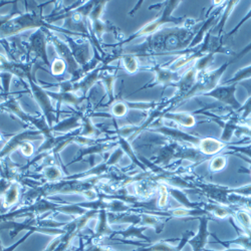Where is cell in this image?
Returning a JSON list of instances; mask_svg holds the SVG:
<instances>
[{
	"label": "cell",
	"instance_id": "obj_22",
	"mask_svg": "<svg viewBox=\"0 0 251 251\" xmlns=\"http://www.w3.org/2000/svg\"><path fill=\"white\" fill-rule=\"evenodd\" d=\"M52 41H53L54 46L56 47L58 52L61 54L62 58L65 59V62L67 61V64L69 65V67H70V72H71L73 75H75V72L78 70V67H77V65L75 64V57H74V55H73V53H72V50H70L69 49H67L64 45H62V43H60V41H59L58 39H56V38H54V37L52 38Z\"/></svg>",
	"mask_w": 251,
	"mask_h": 251
},
{
	"label": "cell",
	"instance_id": "obj_33",
	"mask_svg": "<svg viewBox=\"0 0 251 251\" xmlns=\"http://www.w3.org/2000/svg\"><path fill=\"white\" fill-rule=\"evenodd\" d=\"M235 113L238 115L241 124L249 119V116L251 115V96L248 97L247 100L241 104V107L235 111Z\"/></svg>",
	"mask_w": 251,
	"mask_h": 251
},
{
	"label": "cell",
	"instance_id": "obj_26",
	"mask_svg": "<svg viewBox=\"0 0 251 251\" xmlns=\"http://www.w3.org/2000/svg\"><path fill=\"white\" fill-rule=\"evenodd\" d=\"M125 69L130 74H135L139 69L137 56L133 53H122L120 54Z\"/></svg>",
	"mask_w": 251,
	"mask_h": 251
},
{
	"label": "cell",
	"instance_id": "obj_7",
	"mask_svg": "<svg viewBox=\"0 0 251 251\" xmlns=\"http://www.w3.org/2000/svg\"><path fill=\"white\" fill-rule=\"evenodd\" d=\"M148 71L153 72L155 75V77L152 81L148 83V85H146L142 89H140V91L144 89H151L157 86H162L163 92H164L166 88L173 87L175 85V83L180 79L181 73H182V72H172L165 66H159V65H154L148 68Z\"/></svg>",
	"mask_w": 251,
	"mask_h": 251
},
{
	"label": "cell",
	"instance_id": "obj_14",
	"mask_svg": "<svg viewBox=\"0 0 251 251\" xmlns=\"http://www.w3.org/2000/svg\"><path fill=\"white\" fill-rule=\"evenodd\" d=\"M169 120L184 128H193L196 125L195 117L192 113L186 112H168L162 116L161 120Z\"/></svg>",
	"mask_w": 251,
	"mask_h": 251
},
{
	"label": "cell",
	"instance_id": "obj_15",
	"mask_svg": "<svg viewBox=\"0 0 251 251\" xmlns=\"http://www.w3.org/2000/svg\"><path fill=\"white\" fill-rule=\"evenodd\" d=\"M203 209L213 217H217L219 219L232 217L235 211L233 206H224V205L216 204L213 202L204 203Z\"/></svg>",
	"mask_w": 251,
	"mask_h": 251
},
{
	"label": "cell",
	"instance_id": "obj_21",
	"mask_svg": "<svg viewBox=\"0 0 251 251\" xmlns=\"http://www.w3.org/2000/svg\"><path fill=\"white\" fill-rule=\"evenodd\" d=\"M141 214V223L140 226H146V227H152L156 231V233L160 234L165 227V223L167 220H163L165 218L150 214V213H146V212H140Z\"/></svg>",
	"mask_w": 251,
	"mask_h": 251
},
{
	"label": "cell",
	"instance_id": "obj_31",
	"mask_svg": "<svg viewBox=\"0 0 251 251\" xmlns=\"http://www.w3.org/2000/svg\"><path fill=\"white\" fill-rule=\"evenodd\" d=\"M159 198H158V208L165 209L168 205V199L170 197L169 191H168V186L165 185L164 183L159 184V190H158Z\"/></svg>",
	"mask_w": 251,
	"mask_h": 251
},
{
	"label": "cell",
	"instance_id": "obj_12",
	"mask_svg": "<svg viewBox=\"0 0 251 251\" xmlns=\"http://www.w3.org/2000/svg\"><path fill=\"white\" fill-rule=\"evenodd\" d=\"M147 229H148V227H146V226L130 225L127 229L121 230V231H115V234L112 237H117L119 239L127 240V241H131V239H139L142 242L151 244L152 243L151 239L146 235H144V231Z\"/></svg>",
	"mask_w": 251,
	"mask_h": 251
},
{
	"label": "cell",
	"instance_id": "obj_23",
	"mask_svg": "<svg viewBox=\"0 0 251 251\" xmlns=\"http://www.w3.org/2000/svg\"><path fill=\"white\" fill-rule=\"evenodd\" d=\"M4 200L2 203V206L4 209H8L11 206L15 205L18 202L19 199V186L16 183H12L8 190L5 192Z\"/></svg>",
	"mask_w": 251,
	"mask_h": 251
},
{
	"label": "cell",
	"instance_id": "obj_25",
	"mask_svg": "<svg viewBox=\"0 0 251 251\" xmlns=\"http://www.w3.org/2000/svg\"><path fill=\"white\" fill-rule=\"evenodd\" d=\"M43 174H44V177L51 183L64 180V176H62L61 170L59 169V167L56 166V165L47 166L43 171Z\"/></svg>",
	"mask_w": 251,
	"mask_h": 251
},
{
	"label": "cell",
	"instance_id": "obj_10",
	"mask_svg": "<svg viewBox=\"0 0 251 251\" xmlns=\"http://www.w3.org/2000/svg\"><path fill=\"white\" fill-rule=\"evenodd\" d=\"M26 76L28 77V80H29V85H30V88H31V92H32L35 100H37V102L40 104L41 109H43V111H44V113L46 115V118L48 119L49 127L51 128L53 123H54V120H55V110L52 108L51 103L50 101V98H49L48 92L44 91L43 89H41L40 87H38L36 85V82L34 81L33 77L30 76V73H28L26 75Z\"/></svg>",
	"mask_w": 251,
	"mask_h": 251
},
{
	"label": "cell",
	"instance_id": "obj_29",
	"mask_svg": "<svg viewBox=\"0 0 251 251\" xmlns=\"http://www.w3.org/2000/svg\"><path fill=\"white\" fill-rule=\"evenodd\" d=\"M250 77H251V65L238 70L232 77H230L228 80H226L225 85H230V83H238V82H240L244 79H248Z\"/></svg>",
	"mask_w": 251,
	"mask_h": 251
},
{
	"label": "cell",
	"instance_id": "obj_24",
	"mask_svg": "<svg viewBox=\"0 0 251 251\" xmlns=\"http://www.w3.org/2000/svg\"><path fill=\"white\" fill-rule=\"evenodd\" d=\"M48 95L50 96L52 99H54L55 100H58L59 103L60 102H67V103H71L74 104V106H77L80 102L79 98H77L76 96L74 95V93L71 92H59V93H51V92H48Z\"/></svg>",
	"mask_w": 251,
	"mask_h": 251
},
{
	"label": "cell",
	"instance_id": "obj_5",
	"mask_svg": "<svg viewBox=\"0 0 251 251\" xmlns=\"http://www.w3.org/2000/svg\"><path fill=\"white\" fill-rule=\"evenodd\" d=\"M183 144L167 139L166 143L160 146V149L156 156L151 159V163L165 171L171 170V164L180 160V154L183 148Z\"/></svg>",
	"mask_w": 251,
	"mask_h": 251
},
{
	"label": "cell",
	"instance_id": "obj_30",
	"mask_svg": "<svg viewBox=\"0 0 251 251\" xmlns=\"http://www.w3.org/2000/svg\"><path fill=\"white\" fill-rule=\"evenodd\" d=\"M78 117L75 116L74 118H71V119H68L66 120L65 122L62 123H59L57 124L55 127H53L51 129V131H58V132H67V131H70L75 127H78L79 124L77 123L78 122Z\"/></svg>",
	"mask_w": 251,
	"mask_h": 251
},
{
	"label": "cell",
	"instance_id": "obj_39",
	"mask_svg": "<svg viewBox=\"0 0 251 251\" xmlns=\"http://www.w3.org/2000/svg\"><path fill=\"white\" fill-rule=\"evenodd\" d=\"M59 244H60V236H57V237H55V238L50 243V245H49L44 251H56V249H57V247L59 246Z\"/></svg>",
	"mask_w": 251,
	"mask_h": 251
},
{
	"label": "cell",
	"instance_id": "obj_36",
	"mask_svg": "<svg viewBox=\"0 0 251 251\" xmlns=\"http://www.w3.org/2000/svg\"><path fill=\"white\" fill-rule=\"evenodd\" d=\"M251 18V8L248 10V12L246 13V15L240 20V22L237 24V25L231 30V31H230V32H228L225 36L228 38V37H231V36H233L241 27H242V25H244V24H246L247 22H248V20Z\"/></svg>",
	"mask_w": 251,
	"mask_h": 251
},
{
	"label": "cell",
	"instance_id": "obj_2",
	"mask_svg": "<svg viewBox=\"0 0 251 251\" xmlns=\"http://www.w3.org/2000/svg\"><path fill=\"white\" fill-rule=\"evenodd\" d=\"M193 115H202L208 117L211 121L218 124L222 128V134L219 140L225 144H228L232 140L234 136L239 135H248L250 137V131L244 125V127L241 125L238 115L232 111L229 115H216L210 112L208 108H201L194 113Z\"/></svg>",
	"mask_w": 251,
	"mask_h": 251
},
{
	"label": "cell",
	"instance_id": "obj_3",
	"mask_svg": "<svg viewBox=\"0 0 251 251\" xmlns=\"http://www.w3.org/2000/svg\"><path fill=\"white\" fill-rule=\"evenodd\" d=\"M181 1H178V0H172V1H165L162 3L163 8L161 9V12L157 18H155L152 22L146 25L144 27H142L140 30L135 32L133 35H131L128 39H126L123 44H128L130 41L142 37V36H150L157 31L161 29V27L166 25V24H173L174 25H181L183 24L186 18L185 17H174L172 13L174 10L179 6Z\"/></svg>",
	"mask_w": 251,
	"mask_h": 251
},
{
	"label": "cell",
	"instance_id": "obj_19",
	"mask_svg": "<svg viewBox=\"0 0 251 251\" xmlns=\"http://www.w3.org/2000/svg\"><path fill=\"white\" fill-rule=\"evenodd\" d=\"M30 43H31V50L35 51L36 54L45 60L46 64L49 66V59L46 51V39L45 34L41 31H37L30 37Z\"/></svg>",
	"mask_w": 251,
	"mask_h": 251
},
{
	"label": "cell",
	"instance_id": "obj_6",
	"mask_svg": "<svg viewBox=\"0 0 251 251\" xmlns=\"http://www.w3.org/2000/svg\"><path fill=\"white\" fill-rule=\"evenodd\" d=\"M237 86L238 83H230V85H225V83H223V85H219L211 92L206 93L200 97L214 99L219 102L223 103L224 106H228L229 108H231L235 112L241 107V103L237 100L235 97Z\"/></svg>",
	"mask_w": 251,
	"mask_h": 251
},
{
	"label": "cell",
	"instance_id": "obj_11",
	"mask_svg": "<svg viewBox=\"0 0 251 251\" xmlns=\"http://www.w3.org/2000/svg\"><path fill=\"white\" fill-rule=\"evenodd\" d=\"M98 224L96 226L95 232L88 238L86 242H83L81 239L83 245L87 244H95V243H100L102 238H110L115 234V230L112 229L111 224L109 223L108 219V211L104 210V209H101V210L99 211L98 215Z\"/></svg>",
	"mask_w": 251,
	"mask_h": 251
},
{
	"label": "cell",
	"instance_id": "obj_27",
	"mask_svg": "<svg viewBox=\"0 0 251 251\" xmlns=\"http://www.w3.org/2000/svg\"><path fill=\"white\" fill-rule=\"evenodd\" d=\"M117 78L116 75H110V74H100V79L103 82L104 87H106V90L108 92L109 96V103H113L115 101V97H114V83Z\"/></svg>",
	"mask_w": 251,
	"mask_h": 251
},
{
	"label": "cell",
	"instance_id": "obj_43",
	"mask_svg": "<svg viewBox=\"0 0 251 251\" xmlns=\"http://www.w3.org/2000/svg\"><path fill=\"white\" fill-rule=\"evenodd\" d=\"M249 174L251 175V167H250V172H249Z\"/></svg>",
	"mask_w": 251,
	"mask_h": 251
},
{
	"label": "cell",
	"instance_id": "obj_8",
	"mask_svg": "<svg viewBox=\"0 0 251 251\" xmlns=\"http://www.w3.org/2000/svg\"><path fill=\"white\" fill-rule=\"evenodd\" d=\"M151 130L153 132L161 134L162 136L166 137L167 139L178 142L183 145L192 146V147H195V148H198L200 141L202 139V138H199L192 134L184 132L180 129L168 127V126H158V127L151 128Z\"/></svg>",
	"mask_w": 251,
	"mask_h": 251
},
{
	"label": "cell",
	"instance_id": "obj_34",
	"mask_svg": "<svg viewBox=\"0 0 251 251\" xmlns=\"http://www.w3.org/2000/svg\"><path fill=\"white\" fill-rule=\"evenodd\" d=\"M81 241V240H80ZM80 249L79 251H116L114 249H112L111 247L107 246V245H103L100 243H95V244H87V245H83L82 241L80 244Z\"/></svg>",
	"mask_w": 251,
	"mask_h": 251
},
{
	"label": "cell",
	"instance_id": "obj_20",
	"mask_svg": "<svg viewBox=\"0 0 251 251\" xmlns=\"http://www.w3.org/2000/svg\"><path fill=\"white\" fill-rule=\"evenodd\" d=\"M239 3V1H226L225 7L221 13V16L219 18V22L217 24V25L214 27V29L211 30V34L215 35V36H221L225 27V25L227 23V19L230 16V14L232 13L233 9L237 6V4Z\"/></svg>",
	"mask_w": 251,
	"mask_h": 251
},
{
	"label": "cell",
	"instance_id": "obj_9",
	"mask_svg": "<svg viewBox=\"0 0 251 251\" xmlns=\"http://www.w3.org/2000/svg\"><path fill=\"white\" fill-rule=\"evenodd\" d=\"M195 219L199 221L198 231L189 239L188 244L191 245L193 251H204L206 249L208 239L211 236V232L209 231V223L215 219L212 215H203L196 217Z\"/></svg>",
	"mask_w": 251,
	"mask_h": 251
},
{
	"label": "cell",
	"instance_id": "obj_4",
	"mask_svg": "<svg viewBox=\"0 0 251 251\" xmlns=\"http://www.w3.org/2000/svg\"><path fill=\"white\" fill-rule=\"evenodd\" d=\"M230 65H231V62H230V60H228V61L224 62L221 67H219L216 70H213V71L209 70L207 72L199 74L195 86L192 88V90L189 92V94L186 96L184 102L192 98L200 97L206 93L211 92L216 87H218L220 85L219 81H220L223 74L227 71V69Z\"/></svg>",
	"mask_w": 251,
	"mask_h": 251
},
{
	"label": "cell",
	"instance_id": "obj_32",
	"mask_svg": "<svg viewBox=\"0 0 251 251\" xmlns=\"http://www.w3.org/2000/svg\"><path fill=\"white\" fill-rule=\"evenodd\" d=\"M129 110V107H128V102L125 101V100H115L112 104V108H111V111H112V114L116 117H124L126 114H127Z\"/></svg>",
	"mask_w": 251,
	"mask_h": 251
},
{
	"label": "cell",
	"instance_id": "obj_18",
	"mask_svg": "<svg viewBox=\"0 0 251 251\" xmlns=\"http://www.w3.org/2000/svg\"><path fill=\"white\" fill-rule=\"evenodd\" d=\"M168 191H169V195L171 197H173L177 202H179L181 204L182 207L186 208V209H203L204 207V203H194L191 202L189 200V198L187 197V195L184 193L183 190L177 189V188H173V187H169L168 186ZM204 210V209H203Z\"/></svg>",
	"mask_w": 251,
	"mask_h": 251
},
{
	"label": "cell",
	"instance_id": "obj_1",
	"mask_svg": "<svg viewBox=\"0 0 251 251\" xmlns=\"http://www.w3.org/2000/svg\"><path fill=\"white\" fill-rule=\"evenodd\" d=\"M203 19L186 18L181 25L163 27L156 33L148 36L144 44L136 48L130 53L136 56L165 55L171 53L180 54L189 49L201 27Z\"/></svg>",
	"mask_w": 251,
	"mask_h": 251
},
{
	"label": "cell",
	"instance_id": "obj_42",
	"mask_svg": "<svg viewBox=\"0 0 251 251\" xmlns=\"http://www.w3.org/2000/svg\"><path fill=\"white\" fill-rule=\"evenodd\" d=\"M0 141H2V137H1V135H0Z\"/></svg>",
	"mask_w": 251,
	"mask_h": 251
},
{
	"label": "cell",
	"instance_id": "obj_38",
	"mask_svg": "<svg viewBox=\"0 0 251 251\" xmlns=\"http://www.w3.org/2000/svg\"><path fill=\"white\" fill-rule=\"evenodd\" d=\"M249 51H251V43H250L248 46H246L242 50H240L238 53H236L233 58L230 59V62H231V64H233V62L238 61L240 58H242V56H244L245 54H247Z\"/></svg>",
	"mask_w": 251,
	"mask_h": 251
},
{
	"label": "cell",
	"instance_id": "obj_13",
	"mask_svg": "<svg viewBox=\"0 0 251 251\" xmlns=\"http://www.w3.org/2000/svg\"><path fill=\"white\" fill-rule=\"evenodd\" d=\"M227 145L228 144H225L215 138L207 137L201 139L198 149L204 156L211 158L218 155L222 150H224L227 147Z\"/></svg>",
	"mask_w": 251,
	"mask_h": 251
},
{
	"label": "cell",
	"instance_id": "obj_16",
	"mask_svg": "<svg viewBox=\"0 0 251 251\" xmlns=\"http://www.w3.org/2000/svg\"><path fill=\"white\" fill-rule=\"evenodd\" d=\"M179 238L173 239H163L157 241L156 243H151L139 247L133 251H174L179 243Z\"/></svg>",
	"mask_w": 251,
	"mask_h": 251
},
{
	"label": "cell",
	"instance_id": "obj_37",
	"mask_svg": "<svg viewBox=\"0 0 251 251\" xmlns=\"http://www.w3.org/2000/svg\"><path fill=\"white\" fill-rule=\"evenodd\" d=\"M65 69H66V62H65L64 59H56V60H54L53 65L51 67L52 74L56 75H61L62 73H64Z\"/></svg>",
	"mask_w": 251,
	"mask_h": 251
},
{
	"label": "cell",
	"instance_id": "obj_41",
	"mask_svg": "<svg viewBox=\"0 0 251 251\" xmlns=\"http://www.w3.org/2000/svg\"><path fill=\"white\" fill-rule=\"evenodd\" d=\"M242 124H243V125H245L246 127L249 129V131H250V137H251V119L246 120V121H245V122H243Z\"/></svg>",
	"mask_w": 251,
	"mask_h": 251
},
{
	"label": "cell",
	"instance_id": "obj_17",
	"mask_svg": "<svg viewBox=\"0 0 251 251\" xmlns=\"http://www.w3.org/2000/svg\"><path fill=\"white\" fill-rule=\"evenodd\" d=\"M117 145H119V144L115 143V142L114 143H98L96 145H89V146H87V147L82 148L80 151H78L76 158L72 162V164L81 160L83 157L88 156V155L101 154L104 151L109 150L110 148H112V147H114V146H117Z\"/></svg>",
	"mask_w": 251,
	"mask_h": 251
},
{
	"label": "cell",
	"instance_id": "obj_40",
	"mask_svg": "<svg viewBox=\"0 0 251 251\" xmlns=\"http://www.w3.org/2000/svg\"><path fill=\"white\" fill-rule=\"evenodd\" d=\"M238 86H241L243 89H245L248 97L251 96V77L238 82Z\"/></svg>",
	"mask_w": 251,
	"mask_h": 251
},
{
	"label": "cell",
	"instance_id": "obj_28",
	"mask_svg": "<svg viewBox=\"0 0 251 251\" xmlns=\"http://www.w3.org/2000/svg\"><path fill=\"white\" fill-rule=\"evenodd\" d=\"M227 165V156L225 154L222 155H216L211 158L210 164H209V170L212 173L220 172Z\"/></svg>",
	"mask_w": 251,
	"mask_h": 251
},
{
	"label": "cell",
	"instance_id": "obj_35",
	"mask_svg": "<svg viewBox=\"0 0 251 251\" xmlns=\"http://www.w3.org/2000/svg\"><path fill=\"white\" fill-rule=\"evenodd\" d=\"M195 234L194 231H192V230H187L186 232H184L182 234V237L180 238V241L176 247V249L174 251H182L184 249V247L188 244V241H189V239Z\"/></svg>",
	"mask_w": 251,
	"mask_h": 251
}]
</instances>
